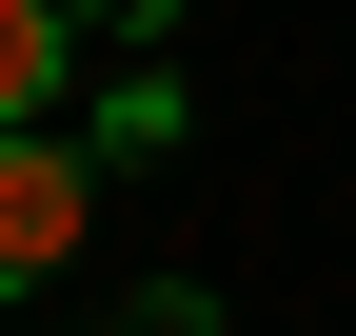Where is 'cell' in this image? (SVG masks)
I'll return each mask as SVG.
<instances>
[{
    "instance_id": "6da1fadb",
    "label": "cell",
    "mask_w": 356,
    "mask_h": 336,
    "mask_svg": "<svg viewBox=\"0 0 356 336\" xmlns=\"http://www.w3.org/2000/svg\"><path fill=\"white\" fill-rule=\"evenodd\" d=\"M99 178H119V158L79 139V119H20V139H0V297H40V277L79 258V218H99Z\"/></svg>"
},
{
    "instance_id": "7a4b0ae2",
    "label": "cell",
    "mask_w": 356,
    "mask_h": 336,
    "mask_svg": "<svg viewBox=\"0 0 356 336\" xmlns=\"http://www.w3.org/2000/svg\"><path fill=\"white\" fill-rule=\"evenodd\" d=\"M60 99H79V20H60V0H0V139L60 119Z\"/></svg>"
},
{
    "instance_id": "3957f363",
    "label": "cell",
    "mask_w": 356,
    "mask_h": 336,
    "mask_svg": "<svg viewBox=\"0 0 356 336\" xmlns=\"http://www.w3.org/2000/svg\"><path fill=\"white\" fill-rule=\"evenodd\" d=\"M79 139H99L119 178H139V158H178V139H198V119H178V79L139 60V79H99V99H79Z\"/></svg>"
},
{
    "instance_id": "277c9868",
    "label": "cell",
    "mask_w": 356,
    "mask_h": 336,
    "mask_svg": "<svg viewBox=\"0 0 356 336\" xmlns=\"http://www.w3.org/2000/svg\"><path fill=\"white\" fill-rule=\"evenodd\" d=\"M79 336H218V297H198V277H139V297H119V317H79Z\"/></svg>"
}]
</instances>
